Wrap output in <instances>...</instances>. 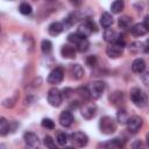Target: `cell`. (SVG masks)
I'll use <instances>...</instances> for the list:
<instances>
[{
	"label": "cell",
	"instance_id": "6da1fadb",
	"mask_svg": "<svg viewBox=\"0 0 149 149\" xmlns=\"http://www.w3.org/2000/svg\"><path fill=\"white\" fill-rule=\"evenodd\" d=\"M99 128L104 134H113L116 130V123L111 116H102L99 121Z\"/></svg>",
	"mask_w": 149,
	"mask_h": 149
},
{
	"label": "cell",
	"instance_id": "7a4b0ae2",
	"mask_svg": "<svg viewBox=\"0 0 149 149\" xmlns=\"http://www.w3.org/2000/svg\"><path fill=\"white\" fill-rule=\"evenodd\" d=\"M130 99L139 107H143L147 104V94L139 87H133L130 90Z\"/></svg>",
	"mask_w": 149,
	"mask_h": 149
},
{
	"label": "cell",
	"instance_id": "3957f363",
	"mask_svg": "<svg viewBox=\"0 0 149 149\" xmlns=\"http://www.w3.org/2000/svg\"><path fill=\"white\" fill-rule=\"evenodd\" d=\"M92 31H97V26L92 20H86L84 23H81L77 30V34L81 38H86Z\"/></svg>",
	"mask_w": 149,
	"mask_h": 149
},
{
	"label": "cell",
	"instance_id": "277c9868",
	"mask_svg": "<svg viewBox=\"0 0 149 149\" xmlns=\"http://www.w3.org/2000/svg\"><path fill=\"white\" fill-rule=\"evenodd\" d=\"M47 100L51 106L58 107L62 104V93H61V91L57 90L56 87L50 88L48 94H47Z\"/></svg>",
	"mask_w": 149,
	"mask_h": 149
},
{
	"label": "cell",
	"instance_id": "5b68a950",
	"mask_svg": "<svg viewBox=\"0 0 149 149\" xmlns=\"http://www.w3.org/2000/svg\"><path fill=\"white\" fill-rule=\"evenodd\" d=\"M63 78H64V70H63L61 66H57V68H55V69L49 73L47 80H48V83L51 84V85H57V84L62 83Z\"/></svg>",
	"mask_w": 149,
	"mask_h": 149
},
{
	"label": "cell",
	"instance_id": "8992f818",
	"mask_svg": "<svg viewBox=\"0 0 149 149\" xmlns=\"http://www.w3.org/2000/svg\"><path fill=\"white\" fill-rule=\"evenodd\" d=\"M70 140L72 141V143L76 147H79V148L85 147L87 144V142H88L87 135L85 133H83V132H74V133H72L70 135Z\"/></svg>",
	"mask_w": 149,
	"mask_h": 149
},
{
	"label": "cell",
	"instance_id": "52a82bcc",
	"mask_svg": "<svg viewBox=\"0 0 149 149\" xmlns=\"http://www.w3.org/2000/svg\"><path fill=\"white\" fill-rule=\"evenodd\" d=\"M23 140L26 142V146L28 149H38L40 147V140L38 136L33 132H27L23 135Z\"/></svg>",
	"mask_w": 149,
	"mask_h": 149
},
{
	"label": "cell",
	"instance_id": "ba28073f",
	"mask_svg": "<svg viewBox=\"0 0 149 149\" xmlns=\"http://www.w3.org/2000/svg\"><path fill=\"white\" fill-rule=\"evenodd\" d=\"M104 91H105V84L102 81H93L88 87L90 97H92L94 99L100 98V95L102 94Z\"/></svg>",
	"mask_w": 149,
	"mask_h": 149
},
{
	"label": "cell",
	"instance_id": "9c48e42d",
	"mask_svg": "<svg viewBox=\"0 0 149 149\" xmlns=\"http://www.w3.org/2000/svg\"><path fill=\"white\" fill-rule=\"evenodd\" d=\"M142 118L137 116V115H134V116H130L128 118L126 125H127V129L130 132V133H136L141 127H142Z\"/></svg>",
	"mask_w": 149,
	"mask_h": 149
},
{
	"label": "cell",
	"instance_id": "30bf717a",
	"mask_svg": "<svg viewBox=\"0 0 149 149\" xmlns=\"http://www.w3.org/2000/svg\"><path fill=\"white\" fill-rule=\"evenodd\" d=\"M125 146V142L121 141L120 139H113L109 142H104L99 144L98 149H122Z\"/></svg>",
	"mask_w": 149,
	"mask_h": 149
},
{
	"label": "cell",
	"instance_id": "8fae6325",
	"mask_svg": "<svg viewBox=\"0 0 149 149\" xmlns=\"http://www.w3.org/2000/svg\"><path fill=\"white\" fill-rule=\"evenodd\" d=\"M122 51H123V48L115 44V43H111L107 48H106V54L111 57V58H116L119 56L122 55Z\"/></svg>",
	"mask_w": 149,
	"mask_h": 149
},
{
	"label": "cell",
	"instance_id": "7c38bea8",
	"mask_svg": "<svg viewBox=\"0 0 149 149\" xmlns=\"http://www.w3.org/2000/svg\"><path fill=\"white\" fill-rule=\"evenodd\" d=\"M97 114V107L95 105L93 104H87L85 105L83 108H81V115L86 119V120H90L92 118H94Z\"/></svg>",
	"mask_w": 149,
	"mask_h": 149
},
{
	"label": "cell",
	"instance_id": "4fadbf2b",
	"mask_svg": "<svg viewBox=\"0 0 149 149\" xmlns=\"http://www.w3.org/2000/svg\"><path fill=\"white\" fill-rule=\"evenodd\" d=\"M58 121L63 127H69L73 122V115H72V113L70 111H63L61 113V115H59Z\"/></svg>",
	"mask_w": 149,
	"mask_h": 149
},
{
	"label": "cell",
	"instance_id": "5bb4252c",
	"mask_svg": "<svg viewBox=\"0 0 149 149\" xmlns=\"http://www.w3.org/2000/svg\"><path fill=\"white\" fill-rule=\"evenodd\" d=\"M148 31V28L143 23H135L134 26L130 27V33L134 36H143Z\"/></svg>",
	"mask_w": 149,
	"mask_h": 149
},
{
	"label": "cell",
	"instance_id": "9a60e30c",
	"mask_svg": "<svg viewBox=\"0 0 149 149\" xmlns=\"http://www.w3.org/2000/svg\"><path fill=\"white\" fill-rule=\"evenodd\" d=\"M64 30V26L62 22H52L49 27H48V31L51 36H57L59 35L62 31Z\"/></svg>",
	"mask_w": 149,
	"mask_h": 149
},
{
	"label": "cell",
	"instance_id": "2e32d148",
	"mask_svg": "<svg viewBox=\"0 0 149 149\" xmlns=\"http://www.w3.org/2000/svg\"><path fill=\"white\" fill-rule=\"evenodd\" d=\"M132 70L135 73H142L146 70V62L142 58H136L132 63Z\"/></svg>",
	"mask_w": 149,
	"mask_h": 149
},
{
	"label": "cell",
	"instance_id": "e0dca14e",
	"mask_svg": "<svg viewBox=\"0 0 149 149\" xmlns=\"http://www.w3.org/2000/svg\"><path fill=\"white\" fill-rule=\"evenodd\" d=\"M61 54L64 58H74L76 57V49H74V47H71V45L66 44V45L62 47Z\"/></svg>",
	"mask_w": 149,
	"mask_h": 149
},
{
	"label": "cell",
	"instance_id": "ac0fdd59",
	"mask_svg": "<svg viewBox=\"0 0 149 149\" xmlns=\"http://www.w3.org/2000/svg\"><path fill=\"white\" fill-rule=\"evenodd\" d=\"M70 71H71V74L74 79H80L84 76V69L79 64H72L70 68Z\"/></svg>",
	"mask_w": 149,
	"mask_h": 149
},
{
	"label": "cell",
	"instance_id": "d6986e66",
	"mask_svg": "<svg viewBox=\"0 0 149 149\" xmlns=\"http://www.w3.org/2000/svg\"><path fill=\"white\" fill-rule=\"evenodd\" d=\"M100 23H101V26H102L104 28L108 29V28L113 24V17H112V15H111L108 12H104V13L101 14Z\"/></svg>",
	"mask_w": 149,
	"mask_h": 149
},
{
	"label": "cell",
	"instance_id": "ffe728a7",
	"mask_svg": "<svg viewBox=\"0 0 149 149\" xmlns=\"http://www.w3.org/2000/svg\"><path fill=\"white\" fill-rule=\"evenodd\" d=\"M118 24L122 29H128V28H130V24H132V17L128 15H123L119 19Z\"/></svg>",
	"mask_w": 149,
	"mask_h": 149
},
{
	"label": "cell",
	"instance_id": "44dd1931",
	"mask_svg": "<svg viewBox=\"0 0 149 149\" xmlns=\"http://www.w3.org/2000/svg\"><path fill=\"white\" fill-rule=\"evenodd\" d=\"M119 35L114 31V30H112V29H106L105 30V33H104V38H105V41H107L108 43H113L115 40H116V37H118Z\"/></svg>",
	"mask_w": 149,
	"mask_h": 149
},
{
	"label": "cell",
	"instance_id": "7402d4cb",
	"mask_svg": "<svg viewBox=\"0 0 149 149\" xmlns=\"http://www.w3.org/2000/svg\"><path fill=\"white\" fill-rule=\"evenodd\" d=\"M9 123L7 121V119L5 118H0V135L1 136H6L9 132Z\"/></svg>",
	"mask_w": 149,
	"mask_h": 149
},
{
	"label": "cell",
	"instance_id": "603a6c76",
	"mask_svg": "<svg viewBox=\"0 0 149 149\" xmlns=\"http://www.w3.org/2000/svg\"><path fill=\"white\" fill-rule=\"evenodd\" d=\"M125 7V3L122 0H116V1H113L112 5H111V9H112V13L114 14H118L120 13Z\"/></svg>",
	"mask_w": 149,
	"mask_h": 149
},
{
	"label": "cell",
	"instance_id": "cb8c5ba5",
	"mask_svg": "<svg viewBox=\"0 0 149 149\" xmlns=\"http://www.w3.org/2000/svg\"><path fill=\"white\" fill-rule=\"evenodd\" d=\"M41 50H42V52L45 54V55L50 54L51 50H52V43H51L49 40H43L42 43H41Z\"/></svg>",
	"mask_w": 149,
	"mask_h": 149
},
{
	"label": "cell",
	"instance_id": "d4e9b609",
	"mask_svg": "<svg viewBox=\"0 0 149 149\" xmlns=\"http://www.w3.org/2000/svg\"><path fill=\"white\" fill-rule=\"evenodd\" d=\"M76 45H77V50H78V51L84 52V51H86V50L88 49V47H90V42H88L87 38H81Z\"/></svg>",
	"mask_w": 149,
	"mask_h": 149
},
{
	"label": "cell",
	"instance_id": "484cf974",
	"mask_svg": "<svg viewBox=\"0 0 149 149\" xmlns=\"http://www.w3.org/2000/svg\"><path fill=\"white\" fill-rule=\"evenodd\" d=\"M19 12L23 15H28V14L31 13V6L28 2H22L19 6Z\"/></svg>",
	"mask_w": 149,
	"mask_h": 149
},
{
	"label": "cell",
	"instance_id": "4316f807",
	"mask_svg": "<svg viewBox=\"0 0 149 149\" xmlns=\"http://www.w3.org/2000/svg\"><path fill=\"white\" fill-rule=\"evenodd\" d=\"M128 113L126 112V109H120L119 112H118V114H116V119H118V121L120 122V123H126L127 122V120H128Z\"/></svg>",
	"mask_w": 149,
	"mask_h": 149
},
{
	"label": "cell",
	"instance_id": "83f0119b",
	"mask_svg": "<svg viewBox=\"0 0 149 149\" xmlns=\"http://www.w3.org/2000/svg\"><path fill=\"white\" fill-rule=\"evenodd\" d=\"M111 101L114 105H118V104L122 102L123 101V94H122V92H114L112 94V97H111Z\"/></svg>",
	"mask_w": 149,
	"mask_h": 149
},
{
	"label": "cell",
	"instance_id": "f1b7e54d",
	"mask_svg": "<svg viewBox=\"0 0 149 149\" xmlns=\"http://www.w3.org/2000/svg\"><path fill=\"white\" fill-rule=\"evenodd\" d=\"M43 143H44V146L47 147V149H58L57 146H56V143H55V141L52 140L51 136H45L44 140H43Z\"/></svg>",
	"mask_w": 149,
	"mask_h": 149
},
{
	"label": "cell",
	"instance_id": "f546056e",
	"mask_svg": "<svg viewBox=\"0 0 149 149\" xmlns=\"http://www.w3.org/2000/svg\"><path fill=\"white\" fill-rule=\"evenodd\" d=\"M41 125H42V127H44V128H47V129H54V128H55L54 121H52L51 119H49V118H44V119L42 120Z\"/></svg>",
	"mask_w": 149,
	"mask_h": 149
},
{
	"label": "cell",
	"instance_id": "4dcf8cb0",
	"mask_svg": "<svg viewBox=\"0 0 149 149\" xmlns=\"http://www.w3.org/2000/svg\"><path fill=\"white\" fill-rule=\"evenodd\" d=\"M56 140H57V143L59 146H65L68 142V135L65 133H58Z\"/></svg>",
	"mask_w": 149,
	"mask_h": 149
},
{
	"label": "cell",
	"instance_id": "1f68e13d",
	"mask_svg": "<svg viewBox=\"0 0 149 149\" xmlns=\"http://www.w3.org/2000/svg\"><path fill=\"white\" fill-rule=\"evenodd\" d=\"M80 40H81V37H80L77 33H71V34H69V35H68V41H69L70 43L77 44Z\"/></svg>",
	"mask_w": 149,
	"mask_h": 149
},
{
	"label": "cell",
	"instance_id": "d6a6232c",
	"mask_svg": "<svg viewBox=\"0 0 149 149\" xmlns=\"http://www.w3.org/2000/svg\"><path fill=\"white\" fill-rule=\"evenodd\" d=\"M132 149H146V146L141 140H136L135 142H133Z\"/></svg>",
	"mask_w": 149,
	"mask_h": 149
},
{
	"label": "cell",
	"instance_id": "836d02e7",
	"mask_svg": "<svg viewBox=\"0 0 149 149\" xmlns=\"http://www.w3.org/2000/svg\"><path fill=\"white\" fill-rule=\"evenodd\" d=\"M95 62H97L95 56H88V57L86 58V63H87V65H90V66H94V65H95Z\"/></svg>",
	"mask_w": 149,
	"mask_h": 149
},
{
	"label": "cell",
	"instance_id": "e575fe53",
	"mask_svg": "<svg viewBox=\"0 0 149 149\" xmlns=\"http://www.w3.org/2000/svg\"><path fill=\"white\" fill-rule=\"evenodd\" d=\"M64 149H74V148H73V147H65Z\"/></svg>",
	"mask_w": 149,
	"mask_h": 149
},
{
	"label": "cell",
	"instance_id": "d590c367",
	"mask_svg": "<svg viewBox=\"0 0 149 149\" xmlns=\"http://www.w3.org/2000/svg\"><path fill=\"white\" fill-rule=\"evenodd\" d=\"M0 29H1V28H0Z\"/></svg>",
	"mask_w": 149,
	"mask_h": 149
}]
</instances>
